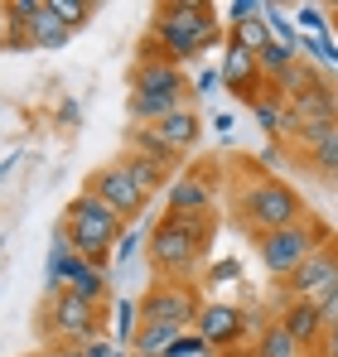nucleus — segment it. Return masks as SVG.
Wrapping results in <instances>:
<instances>
[{"label":"nucleus","instance_id":"12","mask_svg":"<svg viewBox=\"0 0 338 357\" xmlns=\"http://www.w3.org/2000/svg\"><path fill=\"white\" fill-rule=\"evenodd\" d=\"M198 338L208 343V353L237 348V343L247 338V314H242L237 304H223V299L203 304V309H198Z\"/></svg>","mask_w":338,"mask_h":357},{"label":"nucleus","instance_id":"35","mask_svg":"<svg viewBox=\"0 0 338 357\" xmlns=\"http://www.w3.org/2000/svg\"><path fill=\"white\" fill-rule=\"evenodd\" d=\"M232 275H237V266H232V261H223V266H213V280H232Z\"/></svg>","mask_w":338,"mask_h":357},{"label":"nucleus","instance_id":"40","mask_svg":"<svg viewBox=\"0 0 338 357\" xmlns=\"http://www.w3.org/2000/svg\"><path fill=\"white\" fill-rule=\"evenodd\" d=\"M39 357H58V353H54V348H49V353H39Z\"/></svg>","mask_w":338,"mask_h":357},{"label":"nucleus","instance_id":"32","mask_svg":"<svg viewBox=\"0 0 338 357\" xmlns=\"http://www.w3.org/2000/svg\"><path fill=\"white\" fill-rule=\"evenodd\" d=\"M218 77H223V73H213V68H208V73H198V92H213V87H218Z\"/></svg>","mask_w":338,"mask_h":357},{"label":"nucleus","instance_id":"23","mask_svg":"<svg viewBox=\"0 0 338 357\" xmlns=\"http://www.w3.org/2000/svg\"><path fill=\"white\" fill-rule=\"evenodd\" d=\"M309 150V160H314V169H324V174H338V126L329 135H319L314 145H304Z\"/></svg>","mask_w":338,"mask_h":357},{"label":"nucleus","instance_id":"29","mask_svg":"<svg viewBox=\"0 0 338 357\" xmlns=\"http://www.w3.org/2000/svg\"><path fill=\"white\" fill-rule=\"evenodd\" d=\"M0 49H29V34L15 29V20L5 15V5H0Z\"/></svg>","mask_w":338,"mask_h":357},{"label":"nucleus","instance_id":"4","mask_svg":"<svg viewBox=\"0 0 338 357\" xmlns=\"http://www.w3.org/2000/svg\"><path fill=\"white\" fill-rule=\"evenodd\" d=\"M121 222H126V218L116 213L112 203H102L92 188H82V193L68 203V213H63L68 246H73L82 261H97V266H107L116 237H121Z\"/></svg>","mask_w":338,"mask_h":357},{"label":"nucleus","instance_id":"26","mask_svg":"<svg viewBox=\"0 0 338 357\" xmlns=\"http://www.w3.org/2000/svg\"><path fill=\"white\" fill-rule=\"evenodd\" d=\"M49 10H54L68 29H82V24L92 20V5H87V0H49Z\"/></svg>","mask_w":338,"mask_h":357},{"label":"nucleus","instance_id":"17","mask_svg":"<svg viewBox=\"0 0 338 357\" xmlns=\"http://www.w3.org/2000/svg\"><path fill=\"white\" fill-rule=\"evenodd\" d=\"M24 34H29V49H58V44H68V34H73V29H68V24L58 20L54 10H49V0H44L39 20H34V24H29Z\"/></svg>","mask_w":338,"mask_h":357},{"label":"nucleus","instance_id":"8","mask_svg":"<svg viewBox=\"0 0 338 357\" xmlns=\"http://www.w3.org/2000/svg\"><path fill=\"white\" fill-rule=\"evenodd\" d=\"M198 309L203 304H198L189 280H165L140 299V324H169V328L189 333V324H198Z\"/></svg>","mask_w":338,"mask_h":357},{"label":"nucleus","instance_id":"5","mask_svg":"<svg viewBox=\"0 0 338 357\" xmlns=\"http://www.w3.org/2000/svg\"><path fill=\"white\" fill-rule=\"evenodd\" d=\"M237 218L247 222L251 237H271L281 227L304 222V203H300V193L290 183H281V178H251L242 188V198H237Z\"/></svg>","mask_w":338,"mask_h":357},{"label":"nucleus","instance_id":"15","mask_svg":"<svg viewBox=\"0 0 338 357\" xmlns=\"http://www.w3.org/2000/svg\"><path fill=\"white\" fill-rule=\"evenodd\" d=\"M155 130H160V140H165L174 155H189L198 140H203V121L193 107H179V112H169L165 121H155Z\"/></svg>","mask_w":338,"mask_h":357},{"label":"nucleus","instance_id":"30","mask_svg":"<svg viewBox=\"0 0 338 357\" xmlns=\"http://www.w3.org/2000/svg\"><path fill=\"white\" fill-rule=\"evenodd\" d=\"M223 15L232 20V24H247V20H256V15H261V0H232Z\"/></svg>","mask_w":338,"mask_h":357},{"label":"nucleus","instance_id":"27","mask_svg":"<svg viewBox=\"0 0 338 357\" xmlns=\"http://www.w3.org/2000/svg\"><path fill=\"white\" fill-rule=\"evenodd\" d=\"M256 121H261V130H266V135H276V130H290L285 102H271V97H261V102H256Z\"/></svg>","mask_w":338,"mask_h":357},{"label":"nucleus","instance_id":"10","mask_svg":"<svg viewBox=\"0 0 338 357\" xmlns=\"http://www.w3.org/2000/svg\"><path fill=\"white\" fill-rule=\"evenodd\" d=\"M290 295L295 299H309V304H329V299H338V237H329L290 280Z\"/></svg>","mask_w":338,"mask_h":357},{"label":"nucleus","instance_id":"3","mask_svg":"<svg viewBox=\"0 0 338 357\" xmlns=\"http://www.w3.org/2000/svg\"><path fill=\"white\" fill-rule=\"evenodd\" d=\"M208 241H213V213H198V218H160L150 227V261H155L160 275L184 280L203 261Z\"/></svg>","mask_w":338,"mask_h":357},{"label":"nucleus","instance_id":"13","mask_svg":"<svg viewBox=\"0 0 338 357\" xmlns=\"http://www.w3.org/2000/svg\"><path fill=\"white\" fill-rule=\"evenodd\" d=\"M198 213H213V174H189L169 178L165 188V218H198Z\"/></svg>","mask_w":338,"mask_h":357},{"label":"nucleus","instance_id":"37","mask_svg":"<svg viewBox=\"0 0 338 357\" xmlns=\"http://www.w3.org/2000/svg\"><path fill=\"white\" fill-rule=\"evenodd\" d=\"M213 130H223V135H227V130H232V116H227V112H218V116H213Z\"/></svg>","mask_w":338,"mask_h":357},{"label":"nucleus","instance_id":"21","mask_svg":"<svg viewBox=\"0 0 338 357\" xmlns=\"http://www.w3.org/2000/svg\"><path fill=\"white\" fill-rule=\"evenodd\" d=\"M232 44H237V49H247V54H266V44H271L266 20L256 15V20H247V24H232Z\"/></svg>","mask_w":338,"mask_h":357},{"label":"nucleus","instance_id":"18","mask_svg":"<svg viewBox=\"0 0 338 357\" xmlns=\"http://www.w3.org/2000/svg\"><path fill=\"white\" fill-rule=\"evenodd\" d=\"M121 169L140 183V193H145V198H150V193H160V183L169 178L165 165H155V160H145V155H135V150H126V155H121Z\"/></svg>","mask_w":338,"mask_h":357},{"label":"nucleus","instance_id":"25","mask_svg":"<svg viewBox=\"0 0 338 357\" xmlns=\"http://www.w3.org/2000/svg\"><path fill=\"white\" fill-rule=\"evenodd\" d=\"M295 24H300V29H309V39L334 34V24H329V10H324V5H300V10H295Z\"/></svg>","mask_w":338,"mask_h":357},{"label":"nucleus","instance_id":"38","mask_svg":"<svg viewBox=\"0 0 338 357\" xmlns=\"http://www.w3.org/2000/svg\"><path fill=\"white\" fill-rule=\"evenodd\" d=\"M329 15H334V39H338V5H329Z\"/></svg>","mask_w":338,"mask_h":357},{"label":"nucleus","instance_id":"20","mask_svg":"<svg viewBox=\"0 0 338 357\" xmlns=\"http://www.w3.org/2000/svg\"><path fill=\"white\" fill-rule=\"evenodd\" d=\"M131 150H135V155H145V160H155V165H165V169L179 160L165 140H160V130H155V126H135V130H131Z\"/></svg>","mask_w":338,"mask_h":357},{"label":"nucleus","instance_id":"16","mask_svg":"<svg viewBox=\"0 0 338 357\" xmlns=\"http://www.w3.org/2000/svg\"><path fill=\"white\" fill-rule=\"evenodd\" d=\"M174 338H184V328H169V324H140V333H135V343H131V357H165Z\"/></svg>","mask_w":338,"mask_h":357},{"label":"nucleus","instance_id":"39","mask_svg":"<svg viewBox=\"0 0 338 357\" xmlns=\"http://www.w3.org/2000/svg\"><path fill=\"white\" fill-rule=\"evenodd\" d=\"M5 169H10V160H5V165H0V178H5Z\"/></svg>","mask_w":338,"mask_h":357},{"label":"nucleus","instance_id":"6","mask_svg":"<svg viewBox=\"0 0 338 357\" xmlns=\"http://www.w3.org/2000/svg\"><path fill=\"white\" fill-rule=\"evenodd\" d=\"M324 241H329V227L314 222V218H304V222L281 227V232H271V237H256V251H261V266H266L271 275L290 280V275H295V271H300Z\"/></svg>","mask_w":338,"mask_h":357},{"label":"nucleus","instance_id":"11","mask_svg":"<svg viewBox=\"0 0 338 357\" xmlns=\"http://www.w3.org/2000/svg\"><path fill=\"white\" fill-rule=\"evenodd\" d=\"M87 188H92L102 203H112V208L121 213V218H126V222H135V218L145 213V203H150V198L140 193V183H135V178L121 169V160H116V165H102L97 174L87 178Z\"/></svg>","mask_w":338,"mask_h":357},{"label":"nucleus","instance_id":"24","mask_svg":"<svg viewBox=\"0 0 338 357\" xmlns=\"http://www.w3.org/2000/svg\"><path fill=\"white\" fill-rule=\"evenodd\" d=\"M135 333H140V304H131V299H121V309H116V343L131 353V343H135Z\"/></svg>","mask_w":338,"mask_h":357},{"label":"nucleus","instance_id":"36","mask_svg":"<svg viewBox=\"0 0 338 357\" xmlns=\"http://www.w3.org/2000/svg\"><path fill=\"white\" fill-rule=\"evenodd\" d=\"M54 353H58V357H87V353H82V348H78V343H58Z\"/></svg>","mask_w":338,"mask_h":357},{"label":"nucleus","instance_id":"31","mask_svg":"<svg viewBox=\"0 0 338 357\" xmlns=\"http://www.w3.org/2000/svg\"><path fill=\"white\" fill-rule=\"evenodd\" d=\"M82 353L87 357H131L121 343H107V338H92V343H82Z\"/></svg>","mask_w":338,"mask_h":357},{"label":"nucleus","instance_id":"2","mask_svg":"<svg viewBox=\"0 0 338 357\" xmlns=\"http://www.w3.org/2000/svg\"><path fill=\"white\" fill-rule=\"evenodd\" d=\"M150 44H160V54L184 68L218 44V10L203 0H160L150 15Z\"/></svg>","mask_w":338,"mask_h":357},{"label":"nucleus","instance_id":"19","mask_svg":"<svg viewBox=\"0 0 338 357\" xmlns=\"http://www.w3.org/2000/svg\"><path fill=\"white\" fill-rule=\"evenodd\" d=\"M295 63H300V54H295L290 44H281V39H271V44H266V54H256V68H261V77H266V82H281Z\"/></svg>","mask_w":338,"mask_h":357},{"label":"nucleus","instance_id":"9","mask_svg":"<svg viewBox=\"0 0 338 357\" xmlns=\"http://www.w3.org/2000/svg\"><path fill=\"white\" fill-rule=\"evenodd\" d=\"M285 116H290V135H295V140L314 145L319 135H329V130L338 126V92L319 82L314 92H304V97L285 102Z\"/></svg>","mask_w":338,"mask_h":357},{"label":"nucleus","instance_id":"7","mask_svg":"<svg viewBox=\"0 0 338 357\" xmlns=\"http://www.w3.org/2000/svg\"><path fill=\"white\" fill-rule=\"evenodd\" d=\"M49 328L58 333V343H92V338H102V328H107V309L102 304H92V299L73 295V290H58L54 304H49Z\"/></svg>","mask_w":338,"mask_h":357},{"label":"nucleus","instance_id":"28","mask_svg":"<svg viewBox=\"0 0 338 357\" xmlns=\"http://www.w3.org/2000/svg\"><path fill=\"white\" fill-rule=\"evenodd\" d=\"M300 348H295V338L285 333L281 324H271L266 333H261V357H295Z\"/></svg>","mask_w":338,"mask_h":357},{"label":"nucleus","instance_id":"33","mask_svg":"<svg viewBox=\"0 0 338 357\" xmlns=\"http://www.w3.org/2000/svg\"><path fill=\"white\" fill-rule=\"evenodd\" d=\"M319 348H324V357H338V328L324 333V343H319Z\"/></svg>","mask_w":338,"mask_h":357},{"label":"nucleus","instance_id":"14","mask_svg":"<svg viewBox=\"0 0 338 357\" xmlns=\"http://www.w3.org/2000/svg\"><path fill=\"white\" fill-rule=\"evenodd\" d=\"M281 328L295 338V348H319V343H324V333H329L324 309H319V304H309V299H290V304H285Z\"/></svg>","mask_w":338,"mask_h":357},{"label":"nucleus","instance_id":"34","mask_svg":"<svg viewBox=\"0 0 338 357\" xmlns=\"http://www.w3.org/2000/svg\"><path fill=\"white\" fill-rule=\"evenodd\" d=\"M319 309H324V324H329V328H338V299H329V304H319Z\"/></svg>","mask_w":338,"mask_h":357},{"label":"nucleus","instance_id":"22","mask_svg":"<svg viewBox=\"0 0 338 357\" xmlns=\"http://www.w3.org/2000/svg\"><path fill=\"white\" fill-rule=\"evenodd\" d=\"M261 20H266L271 39H281V44H290V49L300 54V34H295V20H290L285 10H276V5H261Z\"/></svg>","mask_w":338,"mask_h":357},{"label":"nucleus","instance_id":"1","mask_svg":"<svg viewBox=\"0 0 338 357\" xmlns=\"http://www.w3.org/2000/svg\"><path fill=\"white\" fill-rule=\"evenodd\" d=\"M189 92H193L189 73H184L179 63H169L165 54L145 39V44H140V59L131 68V121H135V126H155V121H165L169 112L189 107Z\"/></svg>","mask_w":338,"mask_h":357}]
</instances>
